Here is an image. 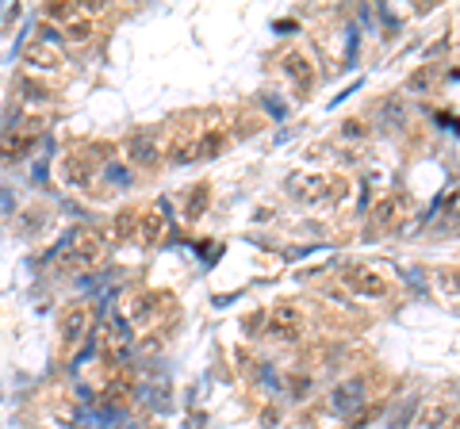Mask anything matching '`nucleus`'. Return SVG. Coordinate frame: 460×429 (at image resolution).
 I'll list each match as a JSON object with an SVG mask.
<instances>
[{
  "instance_id": "obj_1",
  "label": "nucleus",
  "mask_w": 460,
  "mask_h": 429,
  "mask_svg": "<svg viewBox=\"0 0 460 429\" xmlns=\"http://www.w3.org/2000/svg\"><path fill=\"white\" fill-rule=\"evenodd\" d=\"M342 284L353 291V296H365V299H387L395 291V280L387 268L380 265H365V261H353L342 268Z\"/></svg>"
},
{
  "instance_id": "obj_2",
  "label": "nucleus",
  "mask_w": 460,
  "mask_h": 429,
  "mask_svg": "<svg viewBox=\"0 0 460 429\" xmlns=\"http://www.w3.org/2000/svg\"><path fill=\"white\" fill-rule=\"evenodd\" d=\"M410 211H415V200H410L407 192H384V200H377V207H372V230L377 234H392V230H399L410 218Z\"/></svg>"
},
{
  "instance_id": "obj_3",
  "label": "nucleus",
  "mask_w": 460,
  "mask_h": 429,
  "mask_svg": "<svg viewBox=\"0 0 460 429\" xmlns=\"http://www.w3.org/2000/svg\"><path fill=\"white\" fill-rule=\"evenodd\" d=\"M43 134V115H31V119H20L16 127H12L4 139H0V162H20V157H28L35 150V142H39Z\"/></svg>"
},
{
  "instance_id": "obj_4",
  "label": "nucleus",
  "mask_w": 460,
  "mask_h": 429,
  "mask_svg": "<svg viewBox=\"0 0 460 429\" xmlns=\"http://www.w3.org/2000/svg\"><path fill=\"white\" fill-rule=\"evenodd\" d=\"M107 257V245L104 238L96 234V230L89 226H81L74 238H69V250H66V265L69 268H77V273H84V268H96Z\"/></svg>"
},
{
  "instance_id": "obj_5",
  "label": "nucleus",
  "mask_w": 460,
  "mask_h": 429,
  "mask_svg": "<svg viewBox=\"0 0 460 429\" xmlns=\"http://www.w3.org/2000/svg\"><path fill=\"white\" fill-rule=\"evenodd\" d=\"M92 330V303H69L62 318H58V338H62V349L69 353L74 346H81Z\"/></svg>"
},
{
  "instance_id": "obj_6",
  "label": "nucleus",
  "mask_w": 460,
  "mask_h": 429,
  "mask_svg": "<svg viewBox=\"0 0 460 429\" xmlns=\"http://www.w3.org/2000/svg\"><path fill=\"white\" fill-rule=\"evenodd\" d=\"M265 330H269V338H281V341H296L299 330H304V311L292 303H281L269 311V322H265Z\"/></svg>"
},
{
  "instance_id": "obj_7",
  "label": "nucleus",
  "mask_w": 460,
  "mask_h": 429,
  "mask_svg": "<svg viewBox=\"0 0 460 429\" xmlns=\"http://www.w3.org/2000/svg\"><path fill=\"white\" fill-rule=\"evenodd\" d=\"M23 66H31V69H39V73H62L66 69V54L58 51L54 43L35 39V43L23 46Z\"/></svg>"
},
{
  "instance_id": "obj_8",
  "label": "nucleus",
  "mask_w": 460,
  "mask_h": 429,
  "mask_svg": "<svg viewBox=\"0 0 460 429\" xmlns=\"http://www.w3.org/2000/svg\"><path fill=\"white\" fill-rule=\"evenodd\" d=\"M311 203H342L345 200V177H334V173H322V177H311V188L304 192Z\"/></svg>"
},
{
  "instance_id": "obj_9",
  "label": "nucleus",
  "mask_w": 460,
  "mask_h": 429,
  "mask_svg": "<svg viewBox=\"0 0 460 429\" xmlns=\"http://www.w3.org/2000/svg\"><path fill=\"white\" fill-rule=\"evenodd\" d=\"M131 162L139 169H157L165 162L162 157V134H135L131 139Z\"/></svg>"
},
{
  "instance_id": "obj_10",
  "label": "nucleus",
  "mask_w": 460,
  "mask_h": 429,
  "mask_svg": "<svg viewBox=\"0 0 460 429\" xmlns=\"http://www.w3.org/2000/svg\"><path fill=\"white\" fill-rule=\"evenodd\" d=\"M165 226H169L165 207H162V203H154L150 211H139V234H135V242H139V245H147V250H150V245L162 242Z\"/></svg>"
},
{
  "instance_id": "obj_11",
  "label": "nucleus",
  "mask_w": 460,
  "mask_h": 429,
  "mask_svg": "<svg viewBox=\"0 0 460 429\" xmlns=\"http://www.w3.org/2000/svg\"><path fill=\"white\" fill-rule=\"evenodd\" d=\"M131 387H135V379L123 368H107V379L100 387V402H127L131 399Z\"/></svg>"
},
{
  "instance_id": "obj_12",
  "label": "nucleus",
  "mask_w": 460,
  "mask_h": 429,
  "mask_svg": "<svg viewBox=\"0 0 460 429\" xmlns=\"http://www.w3.org/2000/svg\"><path fill=\"white\" fill-rule=\"evenodd\" d=\"M92 35H96V20H92V16H84V8H81V16L66 23V43H74V46H89V43H92Z\"/></svg>"
},
{
  "instance_id": "obj_13",
  "label": "nucleus",
  "mask_w": 460,
  "mask_h": 429,
  "mask_svg": "<svg viewBox=\"0 0 460 429\" xmlns=\"http://www.w3.org/2000/svg\"><path fill=\"white\" fill-rule=\"evenodd\" d=\"M284 73L299 84V89H307V84L314 81V66H311L304 54H288V58H284Z\"/></svg>"
},
{
  "instance_id": "obj_14",
  "label": "nucleus",
  "mask_w": 460,
  "mask_h": 429,
  "mask_svg": "<svg viewBox=\"0 0 460 429\" xmlns=\"http://www.w3.org/2000/svg\"><path fill=\"white\" fill-rule=\"evenodd\" d=\"M43 16H46V20H54V23H62V28H66L69 20H77V16H81V4H74V0H51V4L43 8Z\"/></svg>"
},
{
  "instance_id": "obj_15",
  "label": "nucleus",
  "mask_w": 460,
  "mask_h": 429,
  "mask_svg": "<svg viewBox=\"0 0 460 429\" xmlns=\"http://www.w3.org/2000/svg\"><path fill=\"white\" fill-rule=\"evenodd\" d=\"M139 234V211H119L115 215V238L119 242H131Z\"/></svg>"
},
{
  "instance_id": "obj_16",
  "label": "nucleus",
  "mask_w": 460,
  "mask_h": 429,
  "mask_svg": "<svg viewBox=\"0 0 460 429\" xmlns=\"http://www.w3.org/2000/svg\"><path fill=\"white\" fill-rule=\"evenodd\" d=\"M203 207H208V184H200L196 192H192V203H188V215L196 218V211H203Z\"/></svg>"
}]
</instances>
